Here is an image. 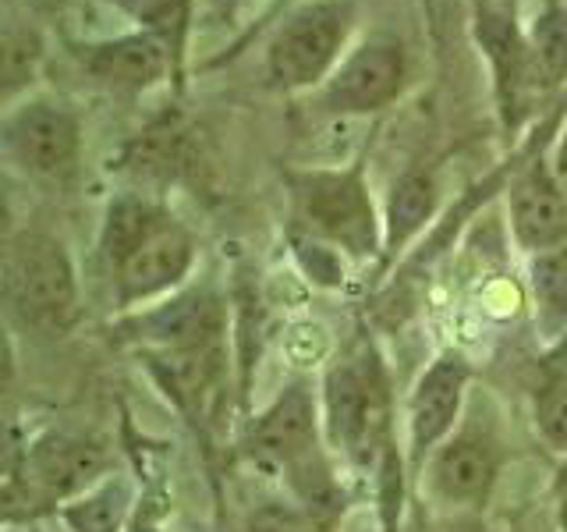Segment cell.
<instances>
[{"instance_id":"obj_22","label":"cell","mask_w":567,"mask_h":532,"mask_svg":"<svg viewBox=\"0 0 567 532\" xmlns=\"http://www.w3.org/2000/svg\"><path fill=\"white\" fill-rule=\"evenodd\" d=\"M43 64V40L29 22H8L4 43H0V82H4V100L11 103L25 85H32L35 71Z\"/></svg>"},{"instance_id":"obj_14","label":"cell","mask_w":567,"mask_h":532,"mask_svg":"<svg viewBox=\"0 0 567 532\" xmlns=\"http://www.w3.org/2000/svg\"><path fill=\"white\" fill-rule=\"evenodd\" d=\"M511 238L525 256L567 242V195L549 167V156L532 153L507 185Z\"/></svg>"},{"instance_id":"obj_31","label":"cell","mask_w":567,"mask_h":532,"mask_svg":"<svg viewBox=\"0 0 567 532\" xmlns=\"http://www.w3.org/2000/svg\"><path fill=\"white\" fill-rule=\"evenodd\" d=\"M549 4H567V0H549Z\"/></svg>"},{"instance_id":"obj_25","label":"cell","mask_w":567,"mask_h":532,"mask_svg":"<svg viewBox=\"0 0 567 532\" xmlns=\"http://www.w3.org/2000/svg\"><path fill=\"white\" fill-rule=\"evenodd\" d=\"M549 167H554V177H557L564 195H567V124L557 132L554 150H549Z\"/></svg>"},{"instance_id":"obj_13","label":"cell","mask_w":567,"mask_h":532,"mask_svg":"<svg viewBox=\"0 0 567 532\" xmlns=\"http://www.w3.org/2000/svg\"><path fill=\"white\" fill-rule=\"evenodd\" d=\"M404 89V50L390 35H372L337 64L323 82L319 106L327 114H377Z\"/></svg>"},{"instance_id":"obj_29","label":"cell","mask_w":567,"mask_h":532,"mask_svg":"<svg viewBox=\"0 0 567 532\" xmlns=\"http://www.w3.org/2000/svg\"><path fill=\"white\" fill-rule=\"evenodd\" d=\"M501 4H504V8H511V11H514V0H501Z\"/></svg>"},{"instance_id":"obj_15","label":"cell","mask_w":567,"mask_h":532,"mask_svg":"<svg viewBox=\"0 0 567 532\" xmlns=\"http://www.w3.org/2000/svg\"><path fill=\"white\" fill-rule=\"evenodd\" d=\"M79 61L85 68V75L96 85L111 89V93H121V96L150 93V89L159 85L164 79L177 82L171 53L159 47L153 35L138 32V29L128 35H117V40L82 47Z\"/></svg>"},{"instance_id":"obj_1","label":"cell","mask_w":567,"mask_h":532,"mask_svg":"<svg viewBox=\"0 0 567 532\" xmlns=\"http://www.w3.org/2000/svg\"><path fill=\"white\" fill-rule=\"evenodd\" d=\"M323 433L337 461L348 469L380 475L383 461L398 451L394 443V390L380 345L369 334L327 366L319 383Z\"/></svg>"},{"instance_id":"obj_3","label":"cell","mask_w":567,"mask_h":532,"mask_svg":"<svg viewBox=\"0 0 567 532\" xmlns=\"http://www.w3.org/2000/svg\"><path fill=\"white\" fill-rule=\"evenodd\" d=\"M111 472V451L96 437L61 430V426L40 430L11 458L4 483L8 519L18 504H25V519H35L43 511L58 514V508L93 490Z\"/></svg>"},{"instance_id":"obj_27","label":"cell","mask_w":567,"mask_h":532,"mask_svg":"<svg viewBox=\"0 0 567 532\" xmlns=\"http://www.w3.org/2000/svg\"><path fill=\"white\" fill-rule=\"evenodd\" d=\"M554 525L557 532H567V472L560 479V490H557V504H554Z\"/></svg>"},{"instance_id":"obj_4","label":"cell","mask_w":567,"mask_h":532,"mask_svg":"<svg viewBox=\"0 0 567 532\" xmlns=\"http://www.w3.org/2000/svg\"><path fill=\"white\" fill-rule=\"evenodd\" d=\"M4 301L32 334L61 337L79 319V274L61 238L18 231L4 245Z\"/></svg>"},{"instance_id":"obj_6","label":"cell","mask_w":567,"mask_h":532,"mask_svg":"<svg viewBox=\"0 0 567 532\" xmlns=\"http://www.w3.org/2000/svg\"><path fill=\"white\" fill-rule=\"evenodd\" d=\"M245 454L252 458L259 469L280 475V483L301 466L330 454L319 390H312L301 380H291L284 387L280 395L248 422Z\"/></svg>"},{"instance_id":"obj_18","label":"cell","mask_w":567,"mask_h":532,"mask_svg":"<svg viewBox=\"0 0 567 532\" xmlns=\"http://www.w3.org/2000/svg\"><path fill=\"white\" fill-rule=\"evenodd\" d=\"M171 217L174 213L146 192H124L117 200H111V206L103 213V224H100V256L106 263V270L121 266Z\"/></svg>"},{"instance_id":"obj_23","label":"cell","mask_w":567,"mask_h":532,"mask_svg":"<svg viewBox=\"0 0 567 532\" xmlns=\"http://www.w3.org/2000/svg\"><path fill=\"white\" fill-rule=\"evenodd\" d=\"M532 422L546 448L567 461V372L546 369V380L532 395Z\"/></svg>"},{"instance_id":"obj_10","label":"cell","mask_w":567,"mask_h":532,"mask_svg":"<svg viewBox=\"0 0 567 532\" xmlns=\"http://www.w3.org/2000/svg\"><path fill=\"white\" fill-rule=\"evenodd\" d=\"M472 32H475V43L483 47L486 61H489L501 117L507 129H518L532 106V96L543 93L528 35L518 29L514 11L504 8L501 0H475Z\"/></svg>"},{"instance_id":"obj_20","label":"cell","mask_w":567,"mask_h":532,"mask_svg":"<svg viewBox=\"0 0 567 532\" xmlns=\"http://www.w3.org/2000/svg\"><path fill=\"white\" fill-rule=\"evenodd\" d=\"M111 4L128 14L138 25V32L153 35V40L171 53L177 85H182L185 47L192 32V0H111Z\"/></svg>"},{"instance_id":"obj_11","label":"cell","mask_w":567,"mask_h":532,"mask_svg":"<svg viewBox=\"0 0 567 532\" xmlns=\"http://www.w3.org/2000/svg\"><path fill=\"white\" fill-rule=\"evenodd\" d=\"M504 469V448L483 426H457V430L425 458L419 469L422 487L433 501L447 508H483L496 490Z\"/></svg>"},{"instance_id":"obj_26","label":"cell","mask_w":567,"mask_h":532,"mask_svg":"<svg viewBox=\"0 0 567 532\" xmlns=\"http://www.w3.org/2000/svg\"><path fill=\"white\" fill-rule=\"evenodd\" d=\"M543 366H546L549 372H567V334H564V337H557V341L546 348Z\"/></svg>"},{"instance_id":"obj_21","label":"cell","mask_w":567,"mask_h":532,"mask_svg":"<svg viewBox=\"0 0 567 532\" xmlns=\"http://www.w3.org/2000/svg\"><path fill=\"white\" fill-rule=\"evenodd\" d=\"M525 35L543 89L567 82V4H549L543 14H536Z\"/></svg>"},{"instance_id":"obj_12","label":"cell","mask_w":567,"mask_h":532,"mask_svg":"<svg viewBox=\"0 0 567 532\" xmlns=\"http://www.w3.org/2000/svg\"><path fill=\"white\" fill-rule=\"evenodd\" d=\"M195 259H199V242L182 221L171 217L153 238L142 242L128 259L111 270L114 306L124 316L182 291L195 270Z\"/></svg>"},{"instance_id":"obj_30","label":"cell","mask_w":567,"mask_h":532,"mask_svg":"<svg viewBox=\"0 0 567 532\" xmlns=\"http://www.w3.org/2000/svg\"><path fill=\"white\" fill-rule=\"evenodd\" d=\"M543 532H557V525H554V522H549V525H546Z\"/></svg>"},{"instance_id":"obj_8","label":"cell","mask_w":567,"mask_h":532,"mask_svg":"<svg viewBox=\"0 0 567 532\" xmlns=\"http://www.w3.org/2000/svg\"><path fill=\"white\" fill-rule=\"evenodd\" d=\"M4 153L32 182H64L82 156V124L64 103L25 100L4 117Z\"/></svg>"},{"instance_id":"obj_17","label":"cell","mask_w":567,"mask_h":532,"mask_svg":"<svg viewBox=\"0 0 567 532\" xmlns=\"http://www.w3.org/2000/svg\"><path fill=\"white\" fill-rule=\"evenodd\" d=\"M138 487L128 472L103 475L93 490L58 508V522L68 532H132Z\"/></svg>"},{"instance_id":"obj_16","label":"cell","mask_w":567,"mask_h":532,"mask_svg":"<svg viewBox=\"0 0 567 532\" xmlns=\"http://www.w3.org/2000/svg\"><path fill=\"white\" fill-rule=\"evenodd\" d=\"M440 206V185L430 167H408L394 177L383 209V259L401 256L412 245Z\"/></svg>"},{"instance_id":"obj_9","label":"cell","mask_w":567,"mask_h":532,"mask_svg":"<svg viewBox=\"0 0 567 532\" xmlns=\"http://www.w3.org/2000/svg\"><path fill=\"white\" fill-rule=\"evenodd\" d=\"M472 390V362L457 348H443L436 359L419 372L408 395V466L415 472L425 466L443 440L465 422Z\"/></svg>"},{"instance_id":"obj_19","label":"cell","mask_w":567,"mask_h":532,"mask_svg":"<svg viewBox=\"0 0 567 532\" xmlns=\"http://www.w3.org/2000/svg\"><path fill=\"white\" fill-rule=\"evenodd\" d=\"M528 295L539 341L549 348L567 334V242L528 256Z\"/></svg>"},{"instance_id":"obj_28","label":"cell","mask_w":567,"mask_h":532,"mask_svg":"<svg viewBox=\"0 0 567 532\" xmlns=\"http://www.w3.org/2000/svg\"><path fill=\"white\" fill-rule=\"evenodd\" d=\"M235 4H241V0H213V8H217L220 14H230V11H235Z\"/></svg>"},{"instance_id":"obj_2","label":"cell","mask_w":567,"mask_h":532,"mask_svg":"<svg viewBox=\"0 0 567 532\" xmlns=\"http://www.w3.org/2000/svg\"><path fill=\"white\" fill-rule=\"evenodd\" d=\"M295 224L306 238L330 245L348 259L383 256V217L365 182V164L306 167L284 174Z\"/></svg>"},{"instance_id":"obj_24","label":"cell","mask_w":567,"mask_h":532,"mask_svg":"<svg viewBox=\"0 0 567 532\" xmlns=\"http://www.w3.org/2000/svg\"><path fill=\"white\" fill-rule=\"evenodd\" d=\"M337 522L309 511L306 504L280 497V501H262L245 514L241 532H333Z\"/></svg>"},{"instance_id":"obj_5","label":"cell","mask_w":567,"mask_h":532,"mask_svg":"<svg viewBox=\"0 0 567 532\" xmlns=\"http://www.w3.org/2000/svg\"><path fill=\"white\" fill-rule=\"evenodd\" d=\"M354 22L351 0H306L295 8L266 47V75L284 93L323 85L348 43Z\"/></svg>"},{"instance_id":"obj_7","label":"cell","mask_w":567,"mask_h":532,"mask_svg":"<svg viewBox=\"0 0 567 532\" xmlns=\"http://www.w3.org/2000/svg\"><path fill=\"white\" fill-rule=\"evenodd\" d=\"M117 330L138 351H188L227 341L230 313L224 295L213 291L209 284H203V288L185 284L182 291L159 298L146 309L124 313Z\"/></svg>"}]
</instances>
